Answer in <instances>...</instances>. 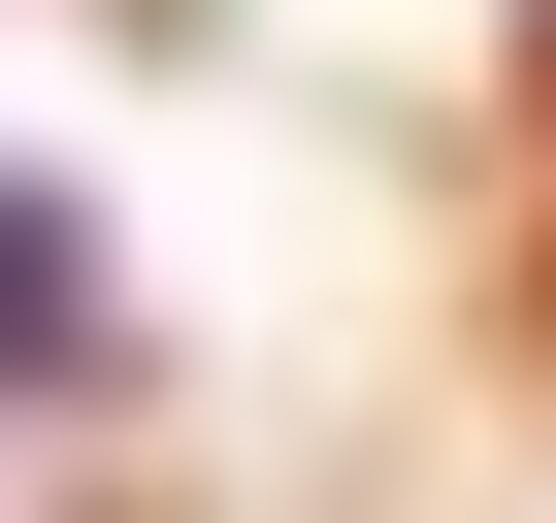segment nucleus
I'll use <instances>...</instances> for the list:
<instances>
[{
  "mask_svg": "<svg viewBox=\"0 0 556 523\" xmlns=\"http://www.w3.org/2000/svg\"><path fill=\"white\" fill-rule=\"evenodd\" d=\"M0 393H131V295H99V196L0 164Z\"/></svg>",
  "mask_w": 556,
  "mask_h": 523,
  "instance_id": "nucleus-1",
  "label": "nucleus"
}]
</instances>
